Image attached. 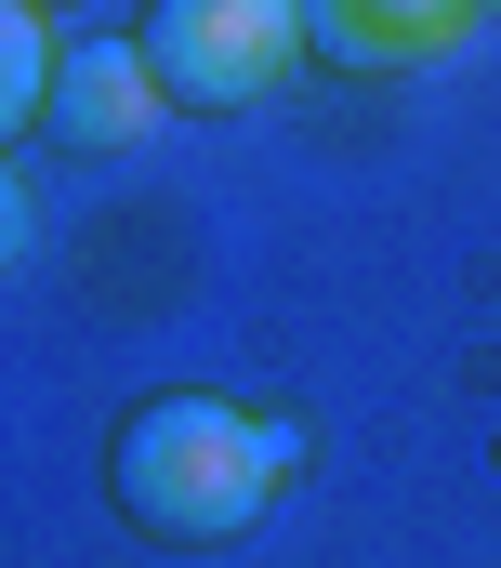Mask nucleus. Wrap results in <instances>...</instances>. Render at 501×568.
<instances>
[{
    "instance_id": "nucleus-1",
    "label": "nucleus",
    "mask_w": 501,
    "mask_h": 568,
    "mask_svg": "<svg viewBox=\"0 0 501 568\" xmlns=\"http://www.w3.org/2000/svg\"><path fill=\"white\" fill-rule=\"evenodd\" d=\"M277 476H290V424L250 410V397H212V384L132 397L120 436H106V503H120L132 542H159V556L250 542V516L277 503Z\"/></svg>"
},
{
    "instance_id": "nucleus-2",
    "label": "nucleus",
    "mask_w": 501,
    "mask_h": 568,
    "mask_svg": "<svg viewBox=\"0 0 501 568\" xmlns=\"http://www.w3.org/2000/svg\"><path fill=\"white\" fill-rule=\"evenodd\" d=\"M172 120H225V106H264L304 53V0H145L132 13Z\"/></svg>"
},
{
    "instance_id": "nucleus-3",
    "label": "nucleus",
    "mask_w": 501,
    "mask_h": 568,
    "mask_svg": "<svg viewBox=\"0 0 501 568\" xmlns=\"http://www.w3.org/2000/svg\"><path fill=\"white\" fill-rule=\"evenodd\" d=\"M489 27V0H304V53H330L344 80H409L436 53H462Z\"/></svg>"
},
{
    "instance_id": "nucleus-4",
    "label": "nucleus",
    "mask_w": 501,
    "mask_h": 568,
    "mask_svg": "<svg viewBox=\"0 0 501 568\" xmlns=\"http://www.w3.org/2000/svg\"><path fill=\"white\" fill-rule=\"evenodd\" d=\"M172 120V93H159V67H145V40H67V80H53V145H80V159H120Z\"/></svg>"
},
{
    "instance_id": "nucleus-5",
    "label": "nucleus",
    "mask_w": 501,
    "mask_h": 568,
    "mask_svg": "<svg viewBox=\"0 0 501 568\" xmlns=\"http://www.w3.org/2000/svg\"><path fill=\"white\" fill-rule=\"evenodd\" d=\"M53 80H67V40L40 0H0V133H53Z\"/></svg>"
},
{
    "instance_id": "nucleus-6",
    "label": "nucleus",
    "mask_w": 501,
    "mask_h": 568,
    "mask_svg": "<svg viewBox=\"0 0 501 568\" xmlns=\"http://www.w3.org/2000/svg\"><path fill=\"white\" fill-rule=\"evenodd\" d=\"M40 13H67V0H40Z\"/></svg>"
}]
</instances>
